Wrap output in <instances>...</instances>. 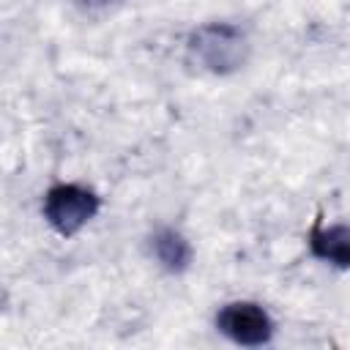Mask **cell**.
<instances>
[{"label": "cell", "mask_w": 350, "mask_h": 350, "mask_svg": "<svg viewBox=\"0 0 350 350\" xmlns=\"http://www.w3.org/2000/svg\"><path fill=\"white\" fill-rule=\"evenodd\" d=\"M150 252L156 262L170 273H180L191 265V243L172 227H161L150 235Z\"/></svg>", "instance_id": "cell-5"}, {"label": "cell", "mask_w": 350, "mask_h": 350, "mask_svg": "<svg viewBox=\"0 0 350 350\" xmlns=\"http://www.w3.org/2000/svg\"><path fill=\"white\" fill-rule=\"evenodd\" d=\"M309 249L317 260L336 268H350V227L347 224H314L309 232Z\"/></svg>", "instance_id": "cell-4"}, {"label": "cell", "mask_w": 350, "mask_h": 350, "mask_svg": "<svg viewBox=\"0 0 350 350\" xmlns=\"http://www.w3.org/2000/svg\"><path fill=\"white\" fill-rule=\"evenodd\" d=\"M216 328L241 347H262L273 336L271 314L254 301H232L216 312Z\"/></svg>", "instance_id": "cell-3"}, {"label": "cell", "mask_w": 350, "mask_h": 350, "mask_svg": "<svg viewBox=\"0 0 350 350\" xmlns=\"http://www.w3.org/2000/svg\"><path fill=\"white\" fill-rule=\"evenodd\" d=\"M82 11H104V8H109V5H118L120 0H74Z\"/></svg>", "instance_id": "cell-6"}, {"label": "cell", "mask_w": 350, "mask_h": 350, "mask_svg": "<svg viewBox=\"0 0 350 350\" xmlns=\"http://www.w3.org/2000/svg\"><path fill=\"white\" fill-rule=\"evenodd\" d=\"M189 55L191 60L219 77L235 74L246 66L249 55H252V44L246 38V33L238 25L230 22H208L200 25L191 36H189Z\"/></svg>", "instance_id": "cell-1"}, {"label": "cell", "mask_w": 350, "mask_h": 350, "mask_svg": "<svg viewBox=\"0 0 350 350\" xmlns=\"http://www.w3.org/2000/svg\"><path fill=\"white\" fill-rule=\"evenodd\" d=\"M98 208V194L79 183H57L44 194V219L63 238L77 235Z\"/></svg>", "instance_id": "cell-2"}]
</instances>
